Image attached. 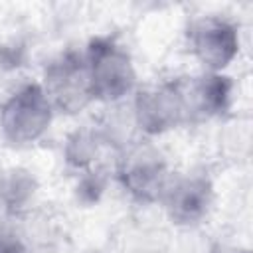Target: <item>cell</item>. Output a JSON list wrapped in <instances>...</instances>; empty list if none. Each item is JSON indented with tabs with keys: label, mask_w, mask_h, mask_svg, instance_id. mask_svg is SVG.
<instances>
[{
	"label": "cell",
	"mask_w": 253,
	"mask_h": 253,
	"mask_svg": "<svg viewBox=\"0 0 253 253\" xmlns=\"http://www.w3.org/2000/svg\"><path fill=\"white\" fill-rule=\"evenodd\" d=\"M0 253H26V247L16 235L0 231Z\"/></svg>",
	"instance_id": "10"
},
{
	"label": "cell",
	"mask_w": 253,
	"mask_h": 253,
	"mask_svg": "<svg viewBox=\"0 0 253 253\" xmlns=\"http://www.w3.org/2000/svg\"><path fill=\"white\" fill-rule=\"evenodd\" d=\"M95 101L117 103L136 87V71L128 51L113 38H97L83 53Z\"/></svg>",
	"instance_id": "1"
},
{
	"label": "cell",
	"mask_w": 253,
	"mask_h": 253,
	"mask_svg": "<svg viewBox=\"0 0 253 253\" xmlns=\"http://www.w3.org/2000/svg\"><path fill=\"white\" fill-rule=\"evenodd\" d=\"M0 174H2V170H0Z\"/></svg>",
	"instance_id": "12"
},
{
	"label": "cell",
	"mask_w": 253,
	"mask_h": 253,
	"mask_svg": "<svg viewBox=\"0 0 253 253\" xmlns=\"http://www.w3.org/2000/svg\"><path fill=\"white\" fill-rule=\"evenodd\" d=\"M16 65H18V55L14 53V49L0 45V75L6 73L8 69L16 67Z\"/></svg>",
	"instance_id": "11"
},
{
	"label": "cell",
	"mask_w": 253,
	"mask_h": 253,
	"mask_svg": "<svg viewBox=\"0 0 253 253\" xmlns=\"http://www.w3.org/2000/svg\"><path fill=\"white\" fill-rule=\"evenodd\" d=\"M243 253H247V251H243Z\"/></svg>",
	"instance_id": "13"
},
{
	"label": "cell",
	"mask_w": 253,
	"mask_h": 253,
	"mask_svg": "<svg viewBox=\"0 0 253 253\" xmlns=\"http://www.w3.org/2000/svg\"><path fill=\"white\" fill-rule=\"evenodd\" d=\"M97 146H99V136L95 132H91V130H77L67 140L65 158H67V162L71 166L83 168V166H87L95 158Z\"/></svg>",
	"instance_id": "9"
},
{
	"label": "cell",
	"mask_w": 253,
	"mask_h": 253,
	"mask_svg": "<svg viewBox=\"0 0 253 253\" xmlns=\"http://www.w3.org/2000/svg\"><path fill=\"white\" fill-rule=\"evenodd\" d=\"M53 119V107L40 83H28L6 99L0 109V126L8 142L32 144L43 136Z\"/></svg>",
	"instance_id": "2"
},
{
	"label": "cell",
	"mask_w": 253,
	"mask_h": 253,
	"mask_svg": "<svg viewBox=\"0 0 253 253\" xmlns=\"http://www.w3.org/2000/svg\"><path fill=\"white\" fill-rule=\"evenodd\" d=\"M119 178L125 190L138 202H158L170 182L160 152L148 144L128 148L119 162Z\"/></svg>",
	"instance_id": "5"
},
{
	"label": "cell",
	"mask_w": 253,
	"mask_h": 253,
	"mask_svg": "<svg viewBox=\"0 0 253 253\" xmlns=\"http://www.w3.org/2000/svg\"><path fill=\"white\" fill-rule=\"evenodd\" d=\"M190 47L208 73H221L237 57V26L221 16H204L190 28Z\"/></svg>",
	"instance_id": "6"
},
{
	"label": "cell",
	"mask_w": 253,
	"mask_h": 253,
	"mask_svg": "<svg viewBox=\"0 0 253 253\" xmlns=\"http://www.w3.org/2000/svg\"><path fill=\"white\" fill-rule=\"evenodd\" d=\"M180 89L190 121H204L225 111L231 95V81L221 73H202L180 79Z\"/></svg>",
	"instance_id": "8"
},
{
	"label": "cell",
	"mask_w": 253,
	"mask_h": 253,
	"mask_svg": "<svg viewBox=\"0 0 253 253\" xmlns=\"http://www.w3.org/2000/svg\"><path fill=\"white\" fill-rule=\"evenodd\" d=\"M132 119L144 134H162L188 123L180 79L140 89L132 101Z\"/></svg>",
	"instance_id": "4"
},
{
	"label": "cell",
	"mask_w": 253,
	"mask_h": 253,
	"mask_svg": "<svg viewBox=\"0 0 253 253\" xmlns=\"http://www.w3.org/2000/svg\"><path fill=\"white\" fill-rule=\"evenodd\" d=\"M211 198V182L202 174H188L170 178L160 202H164V208L172 221L194 225L208 215Z\"/></svg>",
	"instance_id": "7"
},
{
	"label": "cell",
	"mask_w": 253,
	"mask_h": 253,
	"mask_svg": "<svg viewBox=\"0 0 253 253\" xmlns=\"http://www.w3.org/2000/svg\"><path fill=\"white\" fill-rule=\"evenodd\" d=\"M42 89L47 95L53 113L75 115L83 111L91 101H95L85 55L69 51L51 61L45 69Z\"/></svg>",
	"instance_id": "3"
}]
</instances>
